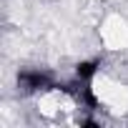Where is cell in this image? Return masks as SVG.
Returning a JSON list of instances; mask_svg holds the SVG:
<instances>
[{"label": "cell", "instance_id": "3957f363", "mask_svg": "<svg viewBox=\"0 0 128 128\" xmlns=\"http://www.w3.org/2000/svg\"><path fill=\"white\" fill-rule=\"evenodd\" d=\"M80 126H86V128H100V126H98L93 118H86V120H80Z\"/></svg>", "mask_w": 128, "mask_h": 128}, {"label": "cell", "instance_id": "6da1fadb", "mask_svg": "<svg viewBox=\"0 0 128 128\" xmlns=\"http://www.w3.org/2000/svg\"><path fill=\"white\" fill-rule=\"evenodd\" d=\"M18 86L23 90H40V88H48L50 86V78L40 70H20L18 73Z\"/></svg>", "mask_w": 128, "mask_h": 128}, {"label": "cell", "instance_id": "7a4b0ae2", "mask_svg": "<svg viewBox=\"0 0 128 128\" xmlns=\"http://www.w3.org/2000/svg\"><path fill=\"white\" fill-rule=\"evenodd\" d=\"M100 68V60H80L78 66H76V76L78 80H90Z\"/></svg>", "mask_w": 128, "mask_h": 128}]
</instances>
